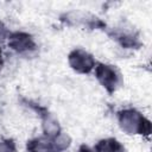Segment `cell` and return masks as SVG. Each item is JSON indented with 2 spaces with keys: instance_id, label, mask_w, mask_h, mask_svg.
Instances as JSON below:
<instances>
[{
  "instance_id": "6da1fadb",
  "label": "cell",
  "mask_w": 152,
  "mask_h": 152,
  "mask_svg": "<svg viewBox=\"0 0 152 152\" xmlns=\"http://www.w3.org/2000/svg\"><path fill=\"white\" fill-rule=\"evenodd\" d=\"M119 121L122 129H125L129 134H135V133L148 134L150 133V122L133 109L121 112L119 115Z\"/></svg>"
},
{
  "instance_id": "7a4b0ae2",
  "label": "cell",
  "mask_w": 152,
  "mask_h": 152,
  "mask_svg": "<svg viewBox=\"0 0 152 152\" xmlns=\"http://www.w3.org/2000/svg\"><path fill=\"white\" fill-rule=\"evenodd\" d=\"M69 63L78 72H89L94 66L93 57L82 50L72 51L69 56Z\"/></svg>"
},
{
  "instance_id": "3957f363",
  "label": "cell",
  "mask_w": 152,
  "mask_h": 152,
  "mask_svg": "<svg viewBox=\"0 0 152 152\" xmlns=\"http://www.w3.org/2000/svg\"><path fill=\"white\" fill-rule=\"evenodd\" d=\"M96 76L99 81L108 89V90H114L119 83V75L115 71L114 68L109 65H103L100 64L96 68Z\"/></svg>"
},
{
  "instance_id": "277c9868",
  "label": "cell",
  "mask_w": 152,
  "mask_h": 152,
  "mask_svg": "<svg viewBox=\"0 0 152 152\" xmlns=\"http://www.w3.org/2000/svg\"><path fill=\"white\" fill-rule=\"evenodd\" d=\"M68 142L62 140L52 141L48 138H40L28 144V150L31 152H58L59 150L64 148Z\"/></svg>"
},
{
  "instance_id": "5b68a950",
  "label": "cell",
  "mask_w": 152,
  "mask_h": 152,
  "mask_svg": "<svg viewBox=\"0 0 152 152\" xmlns=\"http://www.w3.org/2000/svg\"><path fill=\"white\" fill-rule=\"evenodd\" d=\"M14 50L17 51H26V50H31L33 49L34 44H33V40L32 38L28 36V34H25V33H14L11 39H10V43H8Z\"/></svg>"
},
{
  "instance_id": "8992f818",
  "label": "cell",
  "mask_w": 152,
  "mask_h": 152,
  "mask_svg": "<svg viewBox=\"0 0 152 152\" xmlns=\"http://www.w3.org/2000/svg\"><path fill=\"white\" fill-rule=\"evenodd\" d=\"M99 152H124V147L114 139L102 140L97 145Z\"/></svg>"
},
{
  "instance_id": "52a82bcc",
  "label": "cell",
  "mask_w": 152,
  "mask_h": 152,
  "mask_svg": "<svg viewBox=\"0 0 152 152\" xmlns=\"http://www.w3.org/2000/svg\"><path fill=\"white\" fill-rule=\"evenodd\" d=\"M0 152H14V150L11 144L2 142V144H0Z\"/></svg>"
},
{
  "instance_id": "ba28073f",
  "label": "cell",
  "mask_w": 152,
  "mask_h": 152,
  "mask_svg": "<svg viewBox=\"0 0 152 152\" xmlns=\"http://www.w3.org/2000/svg\"><path fill=\"white\" fill-rule=\"evenodd\" d=\"M5 33H6V31H5V27H4L2 23L0 21V39H2V38H4Z\"/></svg>"
},
{
  "instance_id": "9c48e42d",
  "label": "cell",
  "mask_w": 152,
  "mask_h": 152,
  "mask_svg": "<svg viewBox=\"0 0 152 152\" xmlns=\"http://www.w3.org/2000/svg\"><path fill=\"white\" fill-rule=\"evenodd\" d=\"M80 152H93V151H91V150H89V148H87V147H82Z\"/></svg>"
},
{
  "instance_id": "30bf717a",
  "label": "cell",
  "mask_w": 152,
  "mask_h": 152,
  "mask_svg": "<svg viewBox=\"0 0 152 152\" xmlns=\"http://www.w3.org/2000/svg\"><path fill=\"white\" fill-rule=\"evenodd\" d=\"M0 57H1V55H0Z\"/></svg>"
}]
</instances>
